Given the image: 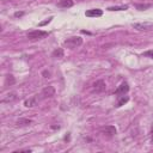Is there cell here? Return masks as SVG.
<instances>
[{"label":"cell","instance_id":"cell-1","mask_svg":"<svg viewBox=\"0 0 153 153\" xmlns=\"http://www.w3.org/2000/svg\"><path fill=\"white\" fill-rule=\"evenodd\" d=\"M82 44V38L79 37V36H73V37H69L67 39H65L63 42V45L66 48H69V49H74V48H78Z\"/></svg>","mask_w":153,"mask_h":153},{"label":"cell","instance_id":"cell-2","mask_svg":"<svg viewBox=\"0 0 153 153\" xmlns=\"http://www.w3.org/2000/svg\"><path fill=\"white\" fill-rule=\"evenodd\" d=\"M48 36V32L47 31H42V30H32V31H29L26 33V37L30 39V41H36V39H41L43 37Z\"/></svg>","mask_w":153,"mask_h":153},{"label":"cell","instance_id":"cell-3","mask_svg":"<svg viewBox=\"0 0 153 153\" xmlns=\"http://www.w3.org/2000/svg\"><path fill=\"white\" fill-rule=\"evenodd\" d=\"M100 134L103 135H106V136H114L116 134V128L114 126H105V127H102L99 129Z\"/></svg>","mask_w":153,"mask_h":153},{"label":"cell","instance_id":"cell-4","mask_svg":"<svg viewBox=\"0 0 153 153\" xmlns=\"http://www.w3.org/2000/svg\"><path fill=\"white\" fill-rule=\"evenodd\" d=\"M92 91L96 92V93H100V92L105 91V82L103 80H97L92 85Z\"/></svg>","mask_w":153,"mask_h":153},{"label":"cell","instance_id":"cell-5","mask_svg":"<svg viewBox=\"0 0 153 153\" xmlns=\"http://www.w3.org/2000/svg\"><path fill=\"white\" fill-rule=\"evenodd\" d=\"M129 91V85L127 84V82H122L116 90H115V94L118 97V96H123V94H126L127 92Z\"/></svg>","mask_w":153,"mask_h":153},{"label":"cell","instance_id":"cell-6","mask_svg":"<svg viewBox=\"0 0 153 153\" xmlns=\"http://www.w3.org/2000/svg\"><path fill=\"white\" fill-rule=\"evenodd\" d=\"M133 27L136 30H148L151 27H153V23L149 22H145V23H135L133 24Z\"/></svg>","mask_w":153,"mask_h":153},{"label":"cell","instance_id":"cell-7","mask_svg":"<svg viewBox=\"0 0 153 153\" xmlns=\"http://www.w3.org/2000/svg\"><path fill=\"white\" fill-rule=\"evenodd\" d=\"M85 16L86 17H100L103 16V11L100 8H91L85 12Z\"/></svg>","mask_w":153,"mask_h":153},{"label":"cell","instance_id":"cell-8","mask_svg":"<svg viewBox=\"0 0 153 153\" xmlns=\"http://www.w3.org/2000/svg\"><path fill=\"white\" fill-rule=\"evenodd\" d=\"M73 5H74L73 0H60V1L57 2V6L61 7V8H69V7H72Z\"/></svg>","mask_w":153,"mask_h":153},{"label":"cell","instance_id":"cell-9","mask_svg":"<svg viewBox=\"0 0 153 153\" xmlns=\"http://www.w3.org/2000/svg\"><path fill=\"white\" fill-rule=\"evenodd\" d=\"M54 93H55V90L51 86H48L42 91V96L43 97H51V96H54Z\"/></svg>","mask_w":153,"mask_h":153},{"label":"cell","instance_id":"cell-10","mask_svg":"<svg viewBox=\"0 0 153 153\" xmlns=\"http://www.w3.org/2000/svg\"><path fill=\"white\" fill-rule=\"evenodd\" d=\"M128 100H129V97H128V96H126V94H123V96H118V100H117V103H116V106L120 108V106L124 105Z\"/></svg>","mask_w":153,"mask_h":153},{"label":"cell","instance_id":"cell-11","mask_svg":"<svg viewBox=\"0 0 153 153\" xmlns=\"http://www.w3.org/2000/svg\"><path fill=\"white\" fill-rule=\"evenodd\" d=\"M31 123H32V121H31V120H27V118H19V120L16 122V124H17V126H19V127L30 126Z\"/></svg>","mask_w":153,"mask_h":153},{"label":"cell","instance_id":"cell-12","mask_svg":"<svg viewBox=\"0 0 153 153\" xmlns=\"http://www.w3.org/2000/svg\"><path fill=\"white\" fill-rule=\"evenodd\" d=\"M63 49L62 48H57V49H55L54 51H53V57H55V59H61V57H63Z\"/></svg>","mask_w":153,"mask_h":153},{"label":"cell","instance_id":"cell-13","mask_svg":"<svg viewBox=\"0 0 153 153\" xmlns=\"http://www.w3.org/2000/svg\"><path fill=\"white\" fill-rule=\"evenodd\" d=\"M108 10H109V11H124V10H128V5H123V6H112V7H109Z\"/></svg>","mask_w":153,"mask_h":153},{"label":"cell","instance_id":"cell-14","mask_svg":"<svg viewBox=\"0 0 153 153\" xmlns=\"http://www.w3.org/2000/svg\"><path fill=\"white\" fill-rule=\"evenodd\" d=\"M136 6V8L137 10H140V11H143V10H146V8H149L152 5L151 4H147V5H141V4H136L135 5Z\"/></svg>","mask_w":153,"mask_h":153},{"label":"cell","instance_id":"cell-15","mask_svg":"<svg viewBox=\"0 0 153 153\" xmlns=\"http://www.w3.org/2000/svg\"><path fill=\"white\" fill-rule=\"evenodd\" d=\"M24 104H25V106L31 108V106H33V105L36 104V102H35V99H33V98H31V99H26Z\"/></svg>","mask_w":153,"mask_h":153},{"label":"cell","instance_id":"cell-16","mask_svg":"<svg viewBox=\"0 0 153 153\" xmlns=\"http://www.w3.org/2000/svg\"><path fill=\"white\" fill-rule=\"evenodd\" d=\"M14 98H16V94H14V93H8V97H7V98H4L2 102H4V103H5V102H10V100H13Z\"/></svg>","mask_w":153,"mask_h":153},{"label":"cell","instance_id":"cell-17","mask_svg":"<svg viewBox=\"0 0 153 153\" xmlns=\"http://www.w3.org/2000/svg\"><path fill=\"white\" fill-rule=\"evenodd\" d=\"M142 55H143V56H146V57H151V59H153V50H148V51L143 53Z\"/></svg>","mask_w":153,"mask_h":153},{"label":"cell","instance_id":"cell-18","mask_svg":"<svg viewBox=\"0 0 153 153\" xmlns=\"http://www.w3.org/2000/svg\"><path fill=\"white\" fill-rule=\"evenodd\" d=\"M51 19H53V18L50 17V18H48V19H47L45 22H42V23H39V25H41V26H42V25H45V24H48V23H50V22H51Z\"/></svg>","mask_w":153,"mask_h":153},{"label":"cell","instance_id":"cell-19","mask_svg":"<svg viewBox=\"0 0 153 153\" xmlns=\"http://www.w3.org/2000/svg\"><path fill=\"white\" fill-rule=\"evenodd\" d=\"M23 14H24L23 12H16V13H14V17H22Z\"/></svg>","mask_w":153,"mask_h":153},{"label":"cell","instance_id":"cell-20","mask_svg":"<svg viewBox=\"0 0 153 153\" xmlns=\"http://www.w3.org/2000/svg\"><path fill=\"white\" fill-rule=\"evenodd\" d=\"M43 75H45L44 78H49V72H43Z\"/></svg>","mask_w":153,"mask_h":153},{"label":"cell","instance_id":"cell-21","mask_svg":"<svg viewBox=\"0 0 153 153\" xmlns=\"http://www.w3.org/2000/svg\"><path fill=\"white\" fill-rule=\"evenodd\" d=\"M151 136H152V142H153V127H152V129H151Z\"/></svg>","mask_w":153,"mask_h":153}]
</instances>
